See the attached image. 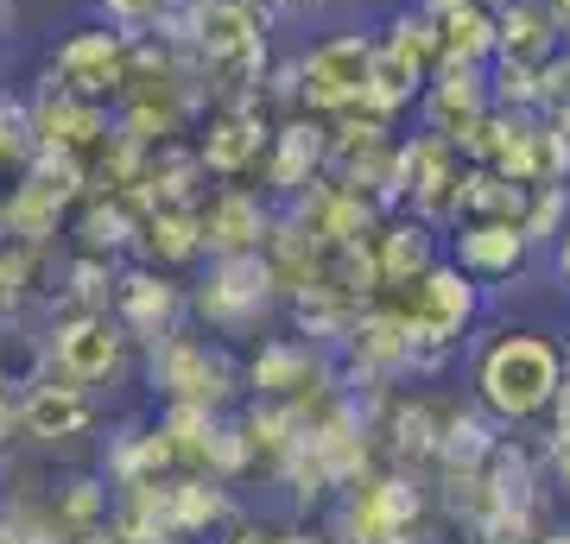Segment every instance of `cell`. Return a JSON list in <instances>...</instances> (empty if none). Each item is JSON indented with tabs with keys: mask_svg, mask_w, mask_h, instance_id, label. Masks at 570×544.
I'll list each match as a JSON object with an SVG mask.
<instances>
[{
	"mask_svg": "<svg viewBox=\"0 0 570 544\" xmlns=\"http://www.w3.org/2000/svg\"><path fill=\"white\" fill-rule=\"evenodd\" d=\"M558 279H570V228L558 235Z\"/></svg>",
	"mask_w": 570,
	"mask_h": 544,
	"instance_id": "2e32d148",
	"label": "cell"
},
{
	"mask_svg": "<svg viewBox=\"0 0 570 544\" xmlns=\"http://www.w3.org/2000/svg\"><path fill=\"white\" fill-rule=\"evenodd\" d=\"M469 317H475V285H469V273H456V266H425L400 329H406V348H419V343L463 336Z\"/></svg>",
	"mask_w": 570,
	"mask_h": 544,
	"instance_id": "5b68a950",
	"label": "cell"
},
{
	"mask_svg": "<svg viewBox=\"0 0 570 544\" xmlns=\"http://www.w3.org/2000/svg\"><path fill=\"white\" fill-rule=\"evenodd\" d=\"M96 7H102V26H115L127 39H146L153 26H165V7L171 0H96Z\"/></svg>",
	"mask_w": 570,
	"mask_h": 544,
	"instance_id": "9a60e30c",
	"label": "cell"
},
{
	"mask_svg": "<svg viewBox=\"0 0 570 544\" xmlns=\"http://www.w3.org/2000/svg\"><path fill=\"white\" fill-rule=\"evenodd\" d=\"M425 266H431V235H425L419 222L374 235V279L406 285V273H425Z\"/></svg>",
	"mask_w": 570,
	"mask_h": 544,
	"instance_id": "4fadbf2b",
	"label": "cell"
},
{
	"mask_svg": "<svg viewBox=\"0 0 570 544\" xmlns=\"http://www.w3.org/2000/svg\"><path fill=\"white\" fill-rule=\"evenodd\" d=\"M121 310L134 329H153V323H165L171 310H178V291L165 279H153V273H140V279H127L121 285Z\"/></svg>",
	"mask_w": 570,
	"mask_h": 544,
	"instance_id": "5bb4252c",
	"label": "cell"
},
{
	"mask_svg": "<svg viewBox=\"0 0 570 544\" xmlns=\"http://www.w3.org/2000/svg\"><path fill=\"white\" fill-rule=\"evenodd\" d=\"M242 7H254V13H261V20H266L273 7H285V0H242Z\"/></svg>",
	"mask_w": 570,
	"mask_h": 544,
	"instance_id": "e0dca14e",
	"label": "cell"
},
{
	"mask_svg": "<svg viewBox=\"0 0 570 544\" xmlns=\"http://www.w3.org/2000/svg\"><path fill=\"white\" fill-rule=\"evenodd\" d=\"M324 146H330V127L317 121V115H292L285 127H273L266 133V152H261V171L273 190H298V184H311V171L324 165Z\"/></svg>",
	"mask_w": 570,
	"mask_h": 544,
	"instance_id": "9c48e42d",
	"label": "cell"
},
{
	"mask_svg": "<svg viewBox=\"0 0 570 544\" xmlns=\"http://www.w3.org/2000/svg\"><path fill=\"white\" fill-rule=\"evenodd\" d=\"M51 362L70 386H89V380H108L115 362H121V329L108 317H77L58 329V343H51Z\"/></svg>",
	"mask_w": 570,
	"mask_h": 544,
	"instance_id": "ba28073f",
	"label": "cell"
},
{
	"mask_svg": "<svg viewBox=\"0 0 570 544\" xmlns=\"http://www.w3.org/2000/svg\"><path fill=\"white\" fill-rule=\"evenodd\" d=\"M558 44H564V26H558V13H551L546 0H508V7H494V58L546 63V58H558Z\"/></svg>",
	"mask_w": 570,
	"mask_h": 544,
	"instance_id": "52a82bcc",
	"label": "cell"
},
{
	"mask_svg": "<svg viewBox=\"0 0 570 544\" xmlns=\"http://www.w3.org/2000/svg\"><path fill=\"white\" fill-rule=\"evenodd\" d=\"M266 133H273L266 115L247 96H235L209 115V133H204V152H197V159H204V171H216V178H242L247 165H261Z\"/></svg>",
	"mask_w": 570,
	"mask_h": 544,
	"instance_id": "8992f818",
	"label": "cell"
},
{
	"mask_svg": "<svg viewBox=\"0 0 570 544\" xmlns=\"http://www.w3.org/2000/svg\"><path fill=\"white\" fill-rule=\"evenodd\" d=\"M197 228H204V247L209 254H261V235H266V209L254 190L228 184L209 197V209H197Z\"/></svg>",
	"mask_w": 570,
	"mask_h": 544,
	"instance_id": "30bf717a",
	"label": "cell"
},
{
	"mask_svg": "<svg viewBox=\"0 0 570 544\" xmlns=\"http://www.w3.org/2000/svg\"><path fill=\"white\" fill-rule=\"evenodd\" d=\"M89 418H96V412L82 399V386H39L32 405H26V424H32L39 437H70V431H82Z\"/></svg>",
	"mask_w": 570,
	"mask_h": 544,
	"instance_id": "7c38bea8",
	"label": "cell"
},
{
	"mask_svg": "<svg viewBox=\"0 0 570 544\" xmlns=\"http://www.w3.org/2000/svg\"><path fill=\"white\" fill-rule=\"evenodd\" d=\"M292 7H330V0H292Z\"/></svg>",
	"mask_w": 570,
	"mask_h": 544,
	"instance_id": "d6986e66",
	"label": "cell"
},
{
	"mask_svg": "<svg viewBox=\"0 0 570 544\" xmlns=\"http://www.w3.org/2000/svg\"><path fill=\"white\" fill-rule=\"evenodd\" d=\"M564 386V355L532 336V329H508L501 343L482 355V399L501 412V418H532L546 412Z\"/></svg>",
	"mask_w": 570,
	"mask_h": 544,
	"instance_id": "6da1fadb",
	"label": "cell"
},
{
	"mask_svg": "<svg viewBox=\"0 0 570 544\" xmlns=\"http://www.w3.org/2000/svg\"><path fill=\"white\" fill-rule=\"evenodd\" d=\"M520 260H527V235L508 216H482V222L456 228V273H469V279H501Z\"/></svg>",
	"mask_w": 570,
	"mask_h": 544,
	"instance_id": "8fae6325",
	"label": "cell"
},
{
	"mask_svg": "<svg viewBox=\"0 0 570 544\" xmlns=\"http://www.w3.org/2000/svg\"><path fill=\"white\" fill-rule=\"evenodd\" d=\"M127 51H134V39L115 32V26H77L51 51V82L82 101H108V96H121V82H127Z\"/></svg>",
	"mask_w": 570,
	"mask_h": 544,
	"instance_id": "3957f363",
	"label": "cell"
},
{
	"mask_svg": "<svg viewBox=\"0 0 570 544\" xmlns=\"http://www.w3.org/2000/svg\"><path fill=\"white\" fill-rule=\"evenodd\" d=\"M273 285H279L273 260H261V254H216V273H209L204 291H197V310H204L216 329H247V323L266 310Z\"/></svg>",
	"mask_w": 570,
	"mask_h": 544,
	"instance_id": "277c9868",
	"label": "cell"
},
{
	"mask_svg": "<svg viewBox=\"0 0 570 544\" xmlns=\"http://www.w3.org/2000/svg\"><path fill=\"white\" fill-rule=\"evenodd\" d=\"M367 70H374V32H330L292 63V101L317 121L355 115L367 96Z\"/></svg>",
	"mask_w": 570,
	"mask_h": 544,
	"instance_id": "7a4b0ae2",
	"label": "cell"
},
{
	"mask_svg": "<svg viewBox=\"0 0 570 544\" xmlns=\"http://www.w3.org/2000/svg\"><path fill=\"white\" fill-rule=\"evenodd\" d=\"M551 13H558V26H570V0H546Z\"/></svg>",
	"mask_w": 570,
	"mask_h": 544,
	"instance_id": "ac0fdd59",
	"label": "cell"
}]
</instances>
